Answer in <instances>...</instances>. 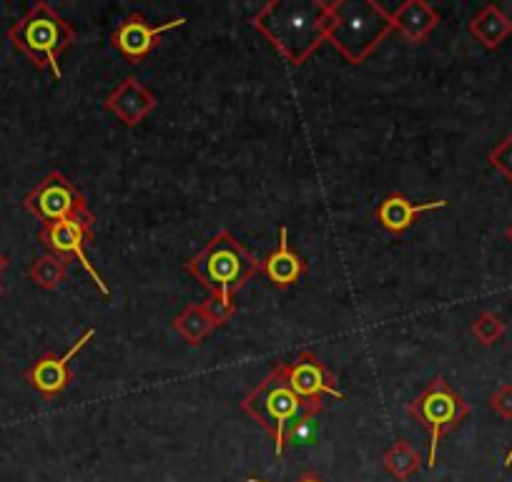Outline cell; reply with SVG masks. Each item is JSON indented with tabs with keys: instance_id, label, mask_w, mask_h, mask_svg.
I'll list each match as a JSON object with an SVG mask.
<instances>
[{
	"instance_id": "obj_6",
	"label": "cell",
	"mask_w": 512,
	"mask_h": 482,
	"mask_svg": "<svg viewBox=\"0 0 512 482\" xmlns=\"http://www.w3.org/2000/svg\"><path fill=\"white\" fill-rule=\"evenodd\" d=\"M407 412L430 432V457H427V467L435 470L437 465V447L445 435H450L460 422L470 415V405L447 385L442 375H437L430 385L425 387L422 395L407 405Z\"/></svg>"
},
{
	"instance_id": "obj_8",
	"label": "cell",
	"mask_w": 512,
	"mask_h": 482,
	"mask_svg": "<svg viewBox=\"0 0 512 482\" xmlns=\"http://www.w3.org/2000/svg\"><path fill=\"white\" fill-rule=\"evenodd\" d=\"M93 226H96L93 214L86 216V219L43 224L38 239H41V244L51 254H58V257H66V259L76 257L78 262H81V267L91 274V279L96 282L98 292H101L103 297H108V294H111V289H108V284L103 282V277L98 274V269L88 262V254H86V247L93 241Z\"/></svg>"
},
{
	"instance_id": "obj_27",
	"label": "cell",
	"mask_w": 512,
	"mask_h": 482,
	"mask_svg": "<svg viewBox=\"0 0 512 482\" xmlns=\"http://www.w3.org/2000/svg\"><path fill=\"white\" fill-rule=\"evenodd\" d=\"M507 239H510V241H512V224H510V226H507Z\"/></svg>"
},
{
	"instance_id": "obj_21",
	"label": "cell",
	"mask_w": 512,
	"mask_h": 482,
	"mask_svg": "<svg viewBox=\"0 0 512 482\" xmlns=\"http://www.w3.org/2000/svg\"><path fill=\"white\" fill-rule=\"evenodd\" d=\"M487 161H490V166L502 176V179L512 181V134H507L505 139L487 154Z\"/></svg>"
},
{
	"instance_id": "obj_5",
	"label": "cell",
	"mask_w": 512,
	"mask_h": 482,
	"mask_svg": "<svg viewBox=\"0 0 512 482\" xmlns=\"http://www.w3.org/2000/svg\"><path fill=\"white\" fill-rule=\"evenodd\" d=\"M8 38L38 71L51 68L56 81H61L63 73L58 61L76 43V33L48 3H36L21 21L13 23Z\"/></svg>"
},
{
	"instance_id": "obj_23",
	"label": "cell",
	"mask_w": 512,
	"mask_h": 482,
	"mask_svg": "<svg viewBox=\"0 0 512 482\" xmlns=\"http://www.w3.org/2000/svg\"><path fill=\"white\" fill-rule=\"evenodd\" d=\"M490 407L502 420H512V385H500L490 397Z\"/></svg>"
},
{
	"instance_id": "obj_24",
	"label": "cell",
	"mask_w": 512,
	"mask_h": 482,
	"mask_svg": "<svg viewBox=\"0 0 512 482\" xmlns=\"http://www.w3.org/2000/svg\"><path fill=\"white\" fill-rule=\"evenodd\" d=\"M246 482H267V480H256V477H246ZM297 482H324L322 477L314 475V472H304Z\"/></svg>"
},
{
	"instance_id": "obj_28",
	"label": "cell",
	"mask_w": 512,
	"mask_h": 482,
	"mask_svg": "<svg viewBox=\"0 0 512 482\" xmlns=\"http://www.w3.org/2000/svg\"><path fill=\"white\" fill-rule=\"evenodd\" d=\"M3 292H6V289H3V284H0V299H3Z\"/></svg>"
},
{
	"instance_id": "obj_11",
	"label": "cell",
	"mask_w": 512,
	"mask_h": 482,
	"mask_svg": "<svg viewBox=\"0 0 512 482\" xmlns=\"http://www.w3.org/2000/svg\"><path fill=\"white\" fill-rule=\"evenodd\" d=\"M289 382H292L294 392L307 402L324 405V395H332L339 402H347V395L339 392V387L334 385L337 380H334L332 372L312 352L297 354V359L289 365Z\"/></svg>"
},
{
	"instance_id": "obj_3",
	"label": "cell",
	"mask_w": 512,
	"mask_h": 482,
	"mask_svg": "<svg viewBox=\"0 0 512 482\" xmlns=\"http://www.w3.org/2000/svg\"><path fill=\"white\" fill-rule=\"evenodd\" d=\"M241 410L254 417L274 437V442H277V457H282L289 430L299 425H307L317 412L324 410V405L302 400L294 392L292 382H289V365H277L264 377L262 385L254 387L241 400Z\"/></svg>"
},
{
	"instance_id": "obj_9",
	"label": "cell",
	"mask_w": 512,
	"mask_h": 482,
	"mask_svg": "<svg viewBox=\"0 0 512 482\" xmlns=\"http://www.w3.org/2000/svg\"><path fill=\"white\" fill-rule=\"evenodd\" d=\"M93 337H96V329L91 327L83 332V337L78 339V342L73 344L68 352H63V354L48 352V354H43V357H38L36 365H33L26 375V380L31 382L33 390L41 392L43 397L61 395V392L66 390L73 380L71 367H68L71 365V359H76L78 354H81V349L86 347Z\"/></svg>"
},
{
	"instance_id": "obj_19",
	"label": "cell",
	"mask_w": 512,
	"mask_h": 482,
	"mask_svg": "<svg viewBox=\"0 0 512 482\" xmlns=\"http://www.w3.org/2000/svg\"><path fill=\"white\" fill-rule=\"evenodd\" d=\"M68 274V259L66 257H58V254H43L33 262V267L28 269V277L31 282L36 284L38 289H46V292H53L63 284Z\"/></svg>"
},
{
	"instance_id": "obj_25",
	"label": "cell",
	"mask_w": 512,
	"mask_h": 482,
	"mask_svg": "<svg viewBox=\"0 0 512 482\" xmlns=\"http://www.w3.org/2000/svg\"><path fill=\"white\" fill-rule=\"evenodd\" d=\"M6 269H8V257L6 254H0V274L6 272Z\"/></svg>"
},
{
	"instance_id": "obj_13",
	"label": "cell",
	"mask_w": 512,
	"mask_h": 482,
	"mask_svg": "<svg viewBox=\"0 0 512 482\" xmlns=\"http://www.w3.org/2000/svg\"><path fill=\"white\" fill-rule=\"evenodd\" d=\"M390 21L392 31H397L407 43L417 46V43L427 41V36L435 31L437 23H440V13L425 0H407L397 11L390 13Z\"/></svg>"
},
{
	"instance_id": "obj_22",
	"label": "cell",
	"mask_w": 512,
	"mask_h": 482,
	"mask_svg": "<svg viewBox=\"0 0 512 482\" xmlns=\"http://www.w3.org/2000/svg\"><path fill=\"white\" fill-rule=\"evenodd\" d=\"M204 309L209 312V317L214 319L216 327L226 324L236 314V304L231 302V297H221V294H211L204 302Z\"/></svg>"
},
{
	"instance_id": "obj_1",
	"label": "cell",
	"mask_w": 512,
	"mask_h": 482,
	"mask_svg": "<svg viewBox=\"0 0 512 482\" xmlns=\"http://www.w3.org/2000/svg\"><path fill=\"white\" fill-rule=\"evenodd\" d=\"M289 66H304L324 43L327 3L324 0H272L251 18Z\"/></svg>"
},
{
	"instance_id": "obj_14",
	"label": "cell",
	"mask_w": 512,
	"mask_h": 482,
	"mask_svg": "<svg viewBox=\"0 0 512 482\" xmlns=\"http://www.w3.org/2000/svg\"><path fill=\"white\" fill-rule=\"evenodd\" d=\"M447 201H427V204H412L405 194H390L382 204L377 206V221L384 226V229L390 231V234L400 236L410 229L412 224L417 221V216L427 214V211H435V209H445Z\"/></svg>"
},
{
	"instance_id": "obj_18",
	"label": "cell",
	"mask_w": 512,
	"mask_h": 482,
	"mask_svg": "<svg viewBox=\"0 0 512 482\" xmlns=\"http://www.w3.org/2000/svg\"><path fill=\"white\" fill-rule=\"evenodd\" d=\"M382 465L392 477H397V480L405 482V480H410L417 470H420L422 457H420V452L410 445V442L397 440V442H392L390 450L384 452Z\"/></svg>"
},
{
	"instance_id": "obj_4",
	"label": "cell",
	"mask_w": 512,
	"mask_h": 482,
	"mask_svg": "<svg viewBox=\"0 0 512 482\" xmlns=\"http://www.w3.org/2000/svg\"><path fill=\"white\" fill-rule=\"evenodd\" d=\"M186 272L194 274L211 294L231 297L234 292L244 289L256 272H262V262L251 252H246L229 231L221 229L206 244L204 252L186 262Z\"/></svg>"
},
{
	"instance_id": "obj_12",
	"label": "cell",
	"mask_w": 512,
	"mask_h": 482,
	"mask_svg": "<svg viewBox=\"0 0 512 482\" xmlns=\"http://www.w3.org/2000/svg\"><path fill=\"white\" fill-rule=\"evenodd\" d=\"M156 103L159 101H156V96L144 86V83L136 81V78H126V81L106 98L103 106H106V111H111L123 126L136 129V126L154 111Z\"/></svg>"
},
{
	"instance_id": "obj_26",
	"label": "cell",
	"mask_w": 512,
	"mask_h": 482,
	"mask_svg": "<svg viewBox=\"0 0 512 482\" xmlns=\"http://www.w3.org/2000/svg\"><path fill=\"white\" fill-rule=\"evenodd\" d=\"M502 465H505V470L507 467H512V447H510V452L505 455V462H502Z\"/></svg>"
},
{
	"instance_id": "obj_15",
	"label": "cell",
	"mask_w": 512,
	"mask_h": 482,
	"mask_svg": "<svg viewBox=\"0 0 512 482\" xmlns=\"http://www.w3.org/2000/svg\"><path fill=\"white\" fill-rule=\"evenodd\" d=\"M262 272L267 274L269 282L277 284V287H292L302 279V274L307 272V264L299 254H294L289 249V231L287 226L279 229V247L269 254L262 262Z\"/></svg>"
},
{
	"instance_id": "obj_10",
	"label": "cell",
	"mask_w": 512,
	"mask_h": 482,
	"mask_svg": "<svg viewBox=\"0 0 512 482\" xmlns=\"http://www.w3.org/2000/svg\"><path fill=\"white\" fill-rule=\"evenodd\" d=\"M184 23L186 18H174V21L164 23V26H149L141 13H134V16H128L126 21L113 31L111 41L113 46L123 53V58H128V63H141L156 46H159L164 33L181 28Z\"/></svg>"
},
{
	"instance_id": "obj_7",
	"label": "cell",
	"mask_w": 512,
	"mask_h": 482,
	"mask_svg": "<svg viewBox=\"0 0 512 482\" xmlns=\"http://www.w3.org/2000/svg\"><path fill=\"white\" fill-rule=\"evenodd\" d=\"M23 209L36 216L43 224H56V221L86 219L91 216L86 204V196L61 174L51 171L31 194L23 199Z\"/></svg>"
},
{
	"instance_id": "obj_20",
	"label": "cell",
	"mask_w": 512,
	"mask_h": 482,
	"mask_svg": "<svg viewBox=\"0 0 512 482\" xmlns=\"http://www.w3.org/2000/svg\"><path fill=\"white\" fill-rule=\"evenodd\" d=\"M502 334H505V322H502L495 312H482L480 317L472 322V337H475L482 347H492L495 342H500Z\"/></svg>"
},
{
	"instance_id": "obj_16",
	"label": "cell",
	"mask_w": 512,
	"mask_h": 482,
	"mask_svg": "<svg viewBox=\"0 0 512 482\" xmlns=\"http://www.w3.org/2000/svg\"><path fill=\"white\" fill-rule=\"evenodd\" d=\"M470 33L475 41H480L487 51H497L507 38L512 36V18L505 16L497 6H485L470 21Z\"/></svg>"
},
{
	"instance_id": "obj_2",
	"label": "cell",
	"mask_w": 512,
	"mask_h": 482,
	"mask_svg": "<svg viewBox=\"0 0 512 482\" xmlns=\"http://www.w3.org/2000/svg\"><path fill=\"white\" fill-rule=\"evenodd\" d=\"M392 33L390 11L374 0H332L327 3L324 41L342 53L349 66L367 61Z\"/></svg>"
},
{
	"instance_id": "obj_17",
	"label": "cell",
	"mask_w": 512,
	"mask_h": 482,
	"mask_svg": "<svg viewBox=\"0 0 512 482\" xmlns=\"http://www.w3.org/2000/svg\"><path fill=\"white\" fill-rule=\"evenodd\" d=\"M174 329L181 339L189 344H201L216 329V322L209 317L204 304H189L179 317L174 319Z\"/></svg>"
}]
</instances>
